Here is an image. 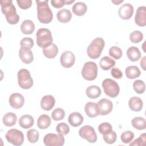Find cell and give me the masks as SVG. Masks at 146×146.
Returning a JSON list of instances; mask_svg holds the SVG:
<instances>
[{
  "instance_id": "cell-1",
  "label": "cell",
  "mask_w": 146,
  "mask_h": 146,
  "mask_svg": "<svg viewBox=\"0 0 146 146\" xmlns=\"http://www.w3.org/2000/svg\"><path fill=\"white\" fill-rule=\"evenodd\" d=\"M1 11L5 15L6 21L10 25H15L19 21V16L17 13L15 6L11 0H1L0 1Z\"/></svg>"
},
{
  "instance_id": "cell-2",
  "label": "cell",
  "mask_w": 146,
  "mask_h": 146,
  "mask_svg": "<svg viewBox=\"0 0 146 146\" xmlns=\"http://www.w3.org/2000/svg\"><path fill=\"white\" fill-rule=\"evenodd\" d=\"M37 5V17L38 21L44 24L50 23L53 18L52 12L50 8L48 1H36Z\"/></svg>"
},
{
  "instance_id": "cell-3",
  "label": "cell",
  "mask_w": 146,
  "mask_h": 146,
  "mask_svg": "<svg viewBox=\"0 0 146 146\" xmlns=\"http://www.w3.org/2000/svg\"><path fill=\"white\" fill-rule=\"evenodd\" d=\"M105 42L102 38H95L89 44L87 49L88 56L91 59H97L101 55Z\"/></svg>"
},
{
  "instance_id": "cell-4",
  "label": "cell",
  "mask_w": 146,
  "mask_h": 146,
  "mask_svg": "<svg viewBox=\"0 0 146 146\" xmlns=\"http://www.w3.org/2000/svg\"><path fill=\"white\" fill-rule=\"evenodd\" d=\"M37 45L43 48H46L52 43V36L50 30L46 28H40L36 33Z\"/></svg>"
},
{
  "instance_id": "cell-5",
  "label": "cell",
  "mask_w": 146,
  "mask_h": 146,
  "mask_svg": "<svg viewBox=\"0 0 146 146\" xmlns=\"http://www.w3.org/2000/svg\"><path fill=\"white\" fill-rule=\"evenodd\" d=\"M81 73L84 79L88 81L94 80L98 75V66L94 62H86L83 65Z\"/></svg>"
},
{
  "instance_id": "cell-6",
  "label": "cell",
  "mask_w": 146,
  "mask_h": 146,
  "mask_svg": "<svg viewBox=\"0 0 146 146\" xmlns=\"http://www.w3.org/2000/svg\"><path fill=\"white\" fill-rule=\"evenodd\" d=\"M18 83L19 87L23 89L27 90L33 85V80L29 70L23 68L18 71L17 73Z\"/></svg>"
},
{
  "instance_id": "cell-7",
  "label": "cell",
  "mask_w": 146,
  "mask_h": 146,
  "mask_svg": "<svg viewBox=\"0 0 146 146\" xmlns=\"http://www.w3.org/2000/svg\"><path fill=\"white\" fill-rule=\"evenodd\" d=\"M102 87L104 93L111 98L116 97L120 92V87L116 81L107 78L102 82Z\"/></svg>"
},
{
  "instance_id": "cell-8",
  "label": "cell",
  "mask_w": 146,
  "mask_h": 146,
  "mask_svg": "<svg viewBox=\"0 0 146 146\" xmlns=\"http://www.w3.org/2000/svg\"><path fill=\"white\" fill-rule=\"evenodd\" d=\"M7 141L14 145H21L24 141V135L22 131L13 128L8 130L5 135Z\"/></svg>"
},
{
  "instance_id": "cell-9",
  "label": "cell",
  "mask_w": 146,
  "mask_h": 146,
  "mask_svg": "<svg viewBox=\"0 0 146 146\" xmlns=\"http://www.w3.org/2000/svg\"><path fill=\"white\" fill-rule=\"evenodd\" d=\"M79 136L90 143H94L97 140V135L94 128L89 125H86L79 130Z\"/></svg>"
},
{
  "instance_id": "cell-10",
  "label": "cell",
  "mask_w": 146,
  "mask_h": 146,
  "mask_svg": "<svg viewBox=\"0 0 146 146\" xmlns=\"http://www.w3.org/2000/svg\"><path fill=\"white\" fill-rule=\"evenodd\" d=\"M43 143L46 146H62L64 143V138L59 134L50 133L44 136Z\"/></svg>"
},
{
  "instance_id": "cell-11",
  "label": "cell",
  "mask_w": 146,
  "mask_h": 146,
  "mask_svg": "<svg viewBox=\"0 0 146 146\" xmlns=\"http://www.w3.org/2000/svg\"><path fill=\"white\" fill-rule=\"evenodd\" d=\"M75 62V56L74 53L70 51H66L63 52L60 58L61 65L64 68H70Z\"/></svg>"
},
{
  "instance_id": "cell-12",
  "label": "cell",
  "mask_w": 146,
  "mask_h": 146,
  "mask_svg": "<svg viewBox=\"0 0 146 146\" xmlns=\"http://www.w3.org/2000/svg\"><path fill=\"white\" fill-rule=\"evenodd\" d=\"M99 109V115H106L110 113L113 108L112 102L106 98L100 99L97 103Z\"/></svg>"
},
{
  "instance_id": "cell-13",
  "label": "cell",
  "mask_w": 146,
  "mask_h": 146,
  "mask_svg": "<svg viewBox=\"0 0 146 146\" xmlns=\"http://www.w3.org/2000/svg\"><path fill=\"white\" fill-rule=\"evenodd\" d=\"M133 14V7L130 3H125L121 5L118 10L119 17L124 20L129 19Z\"/></svg>"
},
{
  "instance_id": "cell-14",
  "label": "cell",
  "mask_w": 146,
  "mask_h": 146,
  "mask_svg": "<svg viewBox=\"0 0 146 146\" xmlns=\"http://www.w3.org/2000/svg\"><path fill=\"white\" fill-rule=\"evenodd\" d=\"M9 102L10 106L15 109L21 108L25 103L23 96L19 93H13L9 98Z\"/></svg>"
},
{
  "instance_id": "cell-15",
  "label": "cell",
  "mask_w": 146,
  "mask_h": 146,
  "mask_svg": "<svg viewBox=\"0 0 146 146\" xmlns=\"http://www.w3.org/2000/svg\"><path fill=\"white\" fill-rule=\"evenodd\" d=\"M135 22L137 25L144 27L146 25V7L145 6H140L137 9Z\"/></svg>"
},
{
  "instance_id": "cell-16",
  "label": "cell",
  "mask_w": 146,
  "mask_h": 146,
  "mask_svg": "<svg viewBox=\"0 0 146 146\" xmlns=\"http://www.w3.org/2000/svg\"><path fill=\"white\" fill-rule=\"evenodd\" d=\"M19 56L21 60L26 64H29L31 63L34 59V56L32 51L27 48L21 47L19 50Z\"/></svg>"
},
{
  "instance_id": "cell-17",
  "label": "cell",
  "mask_w": 146,
  "mask_h": 146,
  "mask_svg": "<svg viewBox=\"0 0 146 146\" xmlns=\"http://www.w3.org/2000/svg\"><path fill=\"white\" fill-rule=\"evenodd\" d=\"M84 111L86 115L90 117H95L99 115L98 104L94 102H88L84 107Z\"/></svg>"
},
{
  "instance_id": "cell-18",
  "label": "cell",
  "mask_w": 146,
  "mask_h": 146,
  "mask_svg": "<svg viewBox=\"0 0 146 146\" xmlns=\"http://www.w3.org/2000/svg\"><path fill=\"white\" fill-rule=\"evenodd\" d=\"M55 104V99L54 97L51 95L44 96L40 100L41 108L45 111L51 110Z\"/></svg>"
},
{
  "instance_id": "cell-19",
  "label": "cell",
  "mask_w": 146,
  "mask_h": 146,
  "mask_svg": "<svg viewBox=\"0 0 146 146\" xmlns=\"http://www.w3.org/2000/svg\"><path fill=\"white\" fill-rule=\"evenodd\" d=\"M83 116L80 113L78 112H72L70 114L68 118V123L74 127H76L80 125L83 123Z\"/></svg>"
},
{
  "instance_id": "cell-20",
  "label": "cell",
  "mask_w": 146,
  "mask_h": 146,
  "mask_svg": "<svg viewBox=\"0 0 146 146\" xmlns=\"http://www.w3.org/2000/svg\"><path fill=\"white\" fill-rule=\"evenodd\" d=\"M129 108L135 112H139L141 110L143 106V103L141 98L137 96H133L131 98L128 102Z\"/></svg>"
},
{
  "instance_id": "cell-21",
  "label": "cell",
  "mask_w": 146,
  "mask_h": 146,
  "mask_svg": "<svg viewBox=\"0 0 146 146\" xmlns=\"http://www.w3.org/2000/svg\"><path fill=\"white\" fill-rule=\"evenodd\" d=\"M18 123L22 128L27 129L31 127L34 125V118L30 115H23L19 119Z\"/></svg>"
},
{
  "instance_id": "cell-22",
  "label": "cell",
  "mask_w": 146,
  "mask_h": 146,
  "mask_svg": "<svg viewBox=\"0 0 146 146\" xmlns=\"http://www.w3.org/2000/svg\"><path fill=\"white\" fill-rule=\"evenodd\" d=\"M58 20L61 23H67L72 18V14L71 11L67 9H63L59 10L56 14Z\"/></svg>"
},
{
  "instance_id": "cell-23",
  "label": "cell",
  "mask_w": 146,
  "mask_h": 146,
  "mask_svg": "<svg viewBox=\"0 0 146 146\" xmlns=\"http://www.w3.org/2000/svg\"><path fill=\"white\" fill-rule=\"evenodd\" d=\"M126 53L128 58L132 62H136L141 57V52L139 49L135 46L129 47Z\"/></svg>"
},
{
  "instance_id": "cell-24",
  "label": "cell",
  "mask_w": 146,
  "mask_h": 146,
  "mask_svg": "<svg viewBox=\"0 0 146 146\" xmlns=\"http://www.w3.org/2000/svg\"><path fill=\"white\" fill-rule=\"evenodd\" d=\"M73 13L78 16L84 15L87 10V5L82 2H76L72 7Z\"/></svg>"
},
{
  "instance_id": "cell-25",
  "label": "cell",
  "mask_w": 146,
  "mask_h": 146,
  "mask_svg": "<svg viewBox=\"0 0 146 146\" xmlns=\"http://www.w3.org/2000/svg\"><path fill=\"white\" fill-rule=\"evenodd\" d=\"M116 64L115 60L113 59L110 58L108 56H103L101 58L99 62V65L100 68L103 70H108L113 66H115Z\"/></svg>"
},
{
  "instance_id": "cell-26",
  "label": "cell",
  "mask_w": 146,
  "mask_h": 146,
  "mask_svg": "<svg viewBox=\"0 0 146 146\" xmlns=\"http://www.w3.org/2000/svg\"><path fill=\"white\" fill-rule=\"evenodd\" d=\"M34 30L35 25L31 20H25L21 25V30L24 34H31L34 32Z\"/></svg>"
},
{
  "instance_id": "cell-27",
  "label": "cell",
  "mask_w": 146,
  "mask_h": 146,
  "mask_svg": "<svg viewBox=\"0 0 146 146\" xmlns=\"http://www.w3.org/2000/svg\"><path fill=\"white\" fill-rule=\"evenodd\" d=\"M43 53L46 58L52 59L57 55L58 53V48L55 44L52 43L48 47L43 48Z\"/></svg>"
},
{
  "instance_id": "cell-28",
  "label": "cell",
  "mask_w": 146,
  "mask_h": 146,
  "mask_svg": "<svg viewBox=\"0 0 146 146\" xmlns=\"http://www.w3.org/2000/svg\"><path fill=\"white\" fill-rule=\"evenodd\" d=\"M51 120L47 115H41L37 120V125L39 129H44L47 128L51 124Z\"/></svg>"
},
{
  "instance_id": "cell-29",
  "label": "cell",
  "mask_w": 146,
  "mask_h": 146,
  "mask_svg": "<svg viewBox=\"0 0 146 146\" xmlns=\"http://www.w3.org/2000/svg\"><path fill=\"white\" fill-rule=\"evenodd\" d=\"M125 75L127 78L133 79L138 78L140 75V71L138 67L136 66H129L125 68Z\"/></svg>"
},
{
  "instance_id": "cell-30",
  "label": "cell",
  "mask_w": 146,
  "mask_h": 146,
  "mask_svg": "<svg viewBox=\"0 0 146 146\" xmlns=\"http://www.w3.org/2000/svg\"><path fill=\"white\" fill-rule=\"evenodd\" d=\"M87 96L90 99H96L99 97L102 94L100 88L97 86H90L88 87L86 91Z\"/></svg>"
},
{
  "instance_id": "cell-31",
  "label": "cell",
  "mask_w": 146,
  "mask_h": 146,
  "mask_svg": "<svg viewBox=\"0 0 146 146\" xmlns=\"http://www.w3.org/2000/svg\"><path fill=\"white\" fill-rule=\"evenodd\" d=\"M17 120V115L13 112H7L4 115L2 121L4 125L7 127H11L15 124Z\"/></svg>"
},
{
  "instance_id": "cell-32",
  "label": "cell",
  "mask_w": 146,
  "mask_h": 146,
  "mask_svg": "<svg viewBox=\"0 0 146 146\" xmlns=\"http://www.w3.org/2000/svg\"><path fill=\"white\" fill-rule=\"evenodd\" d=\"M131 124L133 127L138 130H143L146 128L145 119L142 117H135L132 119Z\"/></svg>"
},
{
  "instance_id": "cell-33",
  "label": "cell",
  "mask_w": 146,
  "mask_h": 146,
  "mask_svg": "<svg viewBox=\"0 0 146 146\" xmlns=\"http://www.w3.org/2000/svg\"><path fill=\"white\" fill-rule=\"evenodd\" d=\"M134 91L138 94H143L145 90V85L141 80H136L133 83Z\"/></svg>"
},
{
  "instance_id": "cell-34",
  "label": "cell",
  "mask_w": 146,
  "mask_h": 146,
  "mask_svg": "<svg viewBox=\"0 0 146 146\" xmlns=\"http://www.w3.org/2000/svg\"><path fill=\"white\" fill-rule=\"evenodd\" d=\"M65 116V111L61 108H56L51 113V117L54 120L59 121L62 120Z\"/></svg>"
},
{
  "instance_id": "cell-35",
  "label": "cell",
  "mask_w": 146,
  "mask_h": 146,
  "mask_svg": "<svg viewBox=\"0 0 146 146\" xmlns=\"http://www.w3.org/2000/svg\"><path fill=\"white\" fill-rule=\"evenodd\" d=\"M27 138L31 143H35L39 140V132L35 129H30L27 132Z\"/></svg>"
},
{
  "instance_id": "cell-36",
  "label": "cell",
  "mask_w": 146,
  "mask_h": 146,
  "mask_svg": "<svg viewBox=\"0 0 146 146\" xmlns=\"http://www.w3.org/2000/svg\"><path fill=\"white\" fill-rule=\"evenodd\" d=\"M56 131L58 134L64 136L70 132V127L66 123H60L56 127Z\"/></svg>"
},
{
  "instance_id": "cell-37",
  "label": "cell",
  "mask_w": 146,
  "mask_h": 146,
  "mask_svg": "<svg viewBox=\"0 0 146 146\" xmlns=\"http://www.w3.org/2000/svg\"><path fill=\"white\" fill-rule=\"evenodd\" d=\"M103 140L106 143L111 144L116 141L117 139V135L114 131L111 130L108 133L105 135H103Z\"/></svg>"
},
{
  "instance_id": "cell-38",
  "label": "cell",
  "mask_w": 146,
  "mask_h": 146,
  "mask_svg": "<svg viewBox=\"0 0 146 146\" xmlns=\"http://www.w3.org/2000/svg\"><path fill=\"white\" fill-rule=\"evenodd\" d=\"M130 40L135 43H139L143 39V34L139 30H135L129 34Z\"/></svg>"
},
{
  "instance_id": "cell-39",
  "label": "cell",
  "mask_w": 146,
  "mask_h": 146,
  "mask_svg": "<svg viewBox=\"0 0 146 146\" xmlns=\"http://www.w3.org/2000/svg\"><path fill=\"white\" fill-rule=\"evenodd\" d=\"M109 55L113 57L115 59H119L122 56V50L120 48L117 46H112L111 47L108 51Z\"/></svg>"
},
{
  "instance_id": "cell-40",
  "label": "cell",
  "mask_w": 146,
  "mask_h": 146,
  "mask_svg": "<svg viewBox=\"0 0 146 146\" xmlns=\"http://www.w3.org/2000/svg\"><path fill=\"white\" fill-rule=\"evenodd\" d=\"M134 137V133L131 131L123 132L120 136L121 140L124 144L129 143Z\"/></svg>"
},
{
  "instance_id": "cell-41",
  "label": "cell",
  "mask_w": 146,
  "mask_h": 146,
  "mask_svg": "<svg viewBox=\"0 0 146 146\" xmlns=\"http://www.w3.org/2000/svg\"><path fill=\"white\" fill-rule=\"evenodd\" d=\"M98 130L101 134L105 135L112 130V127L109 123L104 122L99 125Z\"/></svg>"
},
{
  "instance_id": "cell-42",
  "label": "cell",
  "mask_w": 146,
  "mask_h": 146,
  "mask_svg": "<svg viewBox=\"0 0 146 146\" xmlns=\"http://www.w3.org/2000/svg\"><path fill=\"white\" fill-rule=\"evenodd\" d=\"M21 47H25L31 49L34 46V40L32 38L29 37L23 38L20 42Z\"/></svg>"
},
{
  "instance_id": "cell-43",
  "label": "cell",
  "mask_w": 146,
  "mask_h": 146,
  "mask_svg": "<svg viewBox=\"0 0 146 146\" xmlns=\"http://www.w3.org/2000/svg\"><path fill=\"white\" fill-rule=\"evenodd\" d=\"M145 141H146V135L145 133H144L139 136V138L135 139L133 142L129 144V145H141L144 146L145 145Z\"/></svg>"
},
{
  "instance_id": "cell-44",
  "label": "cell",
  "mask_w": 146,
  "mask_h": 146,
  "mask_svg": "<svg viewBox=\"0 0 146 146\" xmlns=\"http://www.w3.org/2000/svg\"><path fill=\"white\" fill-rule=\"evenodd\" d=\"M17 3L22 9L26 10L30 7L32 5L31 0H17Z\"/></svg>"
},
{
  "instance_id": "cell-45",
  "label": "cell",
  "mask_w": 146,
  "mask_h": 146,
  "mask_svg": "<svg viewBox=\"0 0 146 146\" xmlns=\"http://www.w3.org/2000/svg\"><path fill=\"white\" fill-rule=\"evenodd\" d=\"M111 74L112 77L115 79H121L123 76L121 71L117 67H113L111 69Z\"/></svg>"
},
{
  "instance_id": "cell-46",
  "label": "cell",
  "mask_w": 146,
  "mask_h": 146,
  "mask_svg": "<svg viewBox=\"0 0 146 146\" xmlns=\"http://www.w3.org/2000/svg\"><path fill=\"white\" fill-rule=\"evenodd\" d=\"M51 3L53 7L59 9V8L62 7L65 5V1L64 0H51Z\"/></svg>"
},
{
  "instance_id": "cell-47",
  "label": "cell",
  "mask_w": 146,
  "mask_h": 146,
  "mask_svg": "<svg viewBox=\"0 0 146 146\" xmlns=\"http://www.w3.org/2000/svg\"><path fill=\"white\" fill-rule=\"evenodd\" d=\"M145 56H143L141 60H140V66L141 67V68L144 70H145Z\"/></svg>"
},
{
  "instance_id": "cell-48",
  "label": "cell",
  "mask_w": 146,
  "mask_h": 146,
  "mask_svg": "<svg viewBox=\"0 0 146 146\" xmlns=\"http://www.w3.org/2000/svg\"><path fill=\"white\" fill-rule=\"evenodd\" d=\"M123 2H124V0H121V1H117V0H112V2L113 3H114L116 5H118L119 4L122 3Z\"/></svg>"
},
{
  "instance_id": "cell-49",
  "label": "cell",
  "mask_w": 146,
  "mask_h": 146,
  "mask_svg": "<svg viewBox=\"0 0 146 146\" xmlns=\"http://www.w3.org/2000/svg\"><path fill=\"white\" fill-rule=\"evenodd\" d=\"M75 1V0H71V1H65V5H70L71 3H73Z\"/></svg>"
}]
</instances>
